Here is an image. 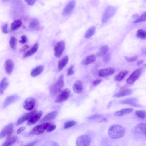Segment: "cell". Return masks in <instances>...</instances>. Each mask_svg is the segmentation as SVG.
I'll use <instances>...</instances> for the list:
<instances>
[{"label":"cell","mask_w":146,"mask_h":146,"mask_svg":"<svg viewBox=\"0 0 146 146\" xmlns=\"http://www.w3.org/2000/svg\"><path fill=\"white\" fill-rule=\"evenodd\" d=\"M138 57V56L136 55L131 57H125V58L127 61L131 62L136 61Z\"/></svg>","instance_id":"42"},{"label":"cell","mask_w":146,"mask_h":146,"mask_svg":"<svg viewBox=\"0 0 146 146\" xmlns=\"http://www.w3.org/2000/svg\"><path fill=\"white\" fill-rule=\"evenodd\" d=\"M110 105H111V103L110 102L108 104V108H109V107H110Z\"/></svg>","instance_id":"56"},{"label":"cell","mask_w":146,"mask_h":146,"mask_svg":"<svg viewBox=\"0 0 146 146\" xmlns=\"http://www.w3.org/2000/svg\"><path fill=\"white\" fill-rule=\"evenodd\" d=\"M30 27L33 29L38 30L40 28V23L38 20L36 18L32 19L29 22Z\"/></svg>","instance_id":"26"},{"label":"cell","mask_w":146,"mask_h":146,"mask_svg":"<svg viewBox=\"0 0 146 146\" xmlns=\"http://www.w3.org/2000/svg\"><path fill=\"white\" fill-rule=\"evenodd\" d=\"M39 46L38 43H35L28 51L26 52L23 54V57H28L34 54L38 49Z\"/></svg>","instance_id":"23"},{"label":"cell","mask_w":146,"mask_h":146,"mask_svg":"<svg viewBox=\"0 0 146 146\" xmlns=\"http://www.w3.org/2000/svg\"><path fill=\"white\" fill-rule=\"evenodd\" d=\"M75 5V2L74 1H72L68 3L63 10V15L66 16L70 14L73 9Z\"/></svg>","instance_id":"14"},{"label":"cell","mask_w":146,"mask_h":146,"mask_svg":"<svg viewBox=\"0 0 146 146\" xmlns=\"http://www.w3.org/2000/svg\"><path fill=\"white\" fill-rule=\"evenodd\" d=\"M74 66L72 65L68 69L67 74L68 76H71L74 74Z\"/></svg>","instance_id":"44"},{"label":"cell","mask_w":146,"mask_h":146,"mask_svg":"<svg viewBox=\"0 0 146 146\" xmlns=\"http://www.w3.org/2000/svg\"><path fill=\"white\" fill-rule=\"evenodd\" d=\"M103 146H111V142L110 139L107 137L103 138L102 140Z\"/></svg>","instance_id":"39"},{"label":"cell","mask_w":146,"mask_h":146,"mask_svg":"<svg viewBox=\"0 0 146 146\" xmlns=\"http://www.w3.org/2000/svg\"><path fill=\"white\" fill-rule=\"evenodd\" d=\"M17 95H13L9 96L5 99L3 105V108H5L10 104L16 102L19 99Z\"/></svg>","instance_id":"15"},{"label":"cell","mask_w":146,"mask_h":146,"mask_svg":"<svg viewBox=\"0 0 146 146\" xmlns=\"http://www.w3.org/2000/svg\"><path fill=\"white\" fill-rule=\"evenodd\" d=\"M65 48V44L64 41L58 42L55 45L54 49V54L57 57H60L63 53Z\"/></svg>","instance_id":"7"},{"label":"cell","mask_w":146,"mask_h":146,"mask_svg":"<svg viewBox=\"0 0 146 146\" xmlns=\"http://www.w3.org/2000/svg\"><path fill=\"white\" fill-rule=\"evenodd\" d=\"M135 114L138 117L142 119H144L145 115V111L142 110H138L136 111Z\"/></svg>","instance_id":"38"},{"label":"cell","mask_w":146,"mask_h":146,"mask_svg":"<svg viewBox=\"0 0 146 146\" xmlns=\"http://www.w3.org/2000/svg\"><path fill=\"white\" fill-rule=\"evenodd\" d=\"M125 133V128L118 124H114L110 126L108 132L109 137L113 139H119L123 137Z\"/></svg>","instance_id":"1"},{"label":"cell","mask_w":146,"mask_h":146,"mask_svg":"<svg viewBox=\"0 0 146 146\" xmlns=\"http://www.w3.org/2000/svg\"><path fill=\"white\" fill-rule=\"evenodd\" d=\"M133 111V109L132 108H123L115 112L114 113V115L117 117H120L130 113Z\"/></svg>","instance_id":"21"},{"label":"cell","mask_w":146,"mask_h":146,"mask_svg":"<svg viewBox=\"0 0 146 146\" xmlns=\"http://www.w3.org/2000/svg\"><path fill=\"white\" fill-rule=\"evenodd\" d=\"M22 23V21L20 19H17L15 20L11 24V30L13 31L17 29L20 27Z\"/></svg>","instance_id":"32"},{"label":"cell","mask_w":146,"mask_h":146,"mask_svg":"<svg viewBox=\"0 0 146 146\" xmlns=\"http://www.w3.org/2000/svg\"><path fill=\"white\" fill-rule=\"evenodd\" d=\"M96 28L93 26L90 27L86 32L84 37L86 38H89L92 36L95 33Z\"/></svg>","instance_id":"31"},{"label":"cell","mask_w":146,"mask_h":146,"mask_svg":"<svg viewBox=\"0 0 146 146\" xmlns=\"http://www.w3.org/2000/svg\"><path fill=\"white\" fill-rule=\"evenodd\" d=\"M83 88V85L82 82L80 80H77L74 83L73 89L74 92L78 93L82 92Z\"/></svg>","instance_id":"22"},{"label":"cell","mask_w":146,"mask_h":146,"mask_svg":"<svg viewBox=\"0 0 146 146\" xmlns=\"http://www.w3.org/2000/svg\"><path fill=\"white\" fill-rule=\"evenodd\" d=\"M37 141H35L32 142L24 146H34L36 143Z\"/></svg>","instance_id":"52"},{"label":"cell","mask_w":146,"mask_h":146,"mask_svg":"<svg viewBox=\"0 0 146 146\" xmlns=\"http://www.w3.org/2000/svg\"><path fill=\"white\" fill-rule=\"evenodd\" d=\"M17 139V137L14 136L8 138L1 146H11L15 143Z\"/></svg>","instance_id":"28"},{"label":"cell","mask_w":146,"mask_h":146,"mask_svg":"<svg viewBox=\"0 0 146 146\" xmlns=\"http://www.w3.org/2000/svg\"><path fill=\"white\" fill-rule=\"evenodd\" d=\"M102 117L101 115L99 114H96L89 117H88L87 119L90 120H93L100 118Z\"/></svg>","instance_id":"41"},{"label":"cell","mask_w":146,"mask_h":146,"mask_svg":"<svg viewBox=\"0 0 146 146\" xmlns=\"http://www.w3.org/2000/svg\"><path fill=\"white\" fill-rule=\"evenodd\" d=\"M69 60V58L68 55L64 56L58 61V68L59 71L62 70L67 64Z\"/></svg>","instance_id":"20"},{"label":"cell","mask_w":146,"mask_h":146,"mask_svg":"<svg viewBox=\"0 0 146 146\" xmlns=\"http://www.w3.org/2000/svg\"><path fill=\"white\" fill-rule=\"evenodd\" d=\"M9 85V82L6 77L3 78L0 83V94H3L4 91L7 87Z\"/></svg>","instance_id":"25"},{"label":"cell","mask_w":146,"mask_h":146,"mask_svg":"<svg viewBox=\"0 0 146 146\" xmlns=\"http://www.w3.org/2000/svg\"><path fill=\"white\" fill-rule=\"evenodd\" d=\"M115 71V69L112 67L103 68L99 70L98 75L99 76L101 77L108 76L113 74Z\"/></svg>","instance_id":"11"},{"label":"cell","mask_w":146,"mask_h":146,"mask_svg":"<svg viewBox=\"0 0 146 146\" xmlns=\"http://www.w3.org/2000/svg\"><path fill=\"white\" fill-rule=\"evenodd\" d=\"M29 48V46L25 45L20 49L19 51L21 52H24L28 49Z\"/></svg>","instance_id":"48"},{"label":"cell","mask_w":146,"mask_h":146,"mask_svg":"<svg viewBox=\"0 0 146 146\" xmlns=\"http://www.w3.org/2000/svg\"><path fill=\"white\" fill-rule=\"evenodd\" d=\"M121 104H127L135 107H139L137 104V99L135 98H132L121 100L120 101Z\"/></svg>","instance_id":"19"},{"label":"cell","mask_w":146,"mask_h":146,"mask_svg":"<svg viewBox=\"0 0 146 146\" xmlns=\"http://www.w3.org/2000/svg\"><path fill=\"white\" fill-rule=\"evenodd\" d=\"M132 90L130 89H127L118 92L113 95V97L119 98L129 95L131 94Z\"/></svg>","instance_id":"29"},{"label":"cell","mask_w":146,"mask_h":146,"mask_svg":"<svg viewBox=\"0 0 146 146\" xmlns=\"http://www.w3.org/2000/svg\"><path fill=\"white\" fill-rule=\"evenodd\" d=\"M128 72L126 70H124L121 71L115 76V80L117 81L121 80L127 74Z\"/></svg>","instance_id":"33"},{"label":"cell","mask_w":146,"mask_h":146,"mask_svg":"<svg viewBox=\"0 0 146 146\" xmlns=\"http://www.w3.org/2000/svg\"><path fill=\"white\" fill-rule=\"evenodd\" d=\"M142 72V69L139 68L135 70L127 80V82L129 84L134 83L139 78Z\"/></svg>","instance_id":"9"},{"label":"cell","mask_w":146,"mask_h":146,"mask_svg":"<svg viewBox=\"0 0 146 146\" xmlns=\"http://www.w3.org/2000/svg\"><path fill=\"white\" fill-rule=\"evenodd\" d=\"M2 31L5 33H7L8 32V25L5 23L3 25L2 27Z\"/></svg>","instance_id":"46"},{"label":"cell","mask_w":146,"mask_h":146,"mask_svg":"<svg viewBox=\"0 0 146 146\" xmlns=\"http://www.w3.org/2000/svg\"><path fill=\"white\" fill-rule=\"evenodd\" d=\"M145 138H146V133L145 134Z\"/></svg>","instance_id":"57"},{"label":"cell","mask_w":146,"mask_h":146,"mask_svg":"<svg viewBox=\"0 0 146 146\" xmlns=\"http://www.w3.org/2000/svg\"><path fill=\"white\" fill-rule=\"evenodd\" d=\"M142 52L143 54L146 55V48H143L142 50Z\"/></svg>","instance_id":"54"},{"label":"cell","mask_w":146,"mask_h":146,"mask_svg":"<svg viewBox=\"0 0 146 146\" xmlns=\"http://www.w3.org/2000/svg\"><path fill=\"white\" fill-rule=\"evenodd\" d=\"M101 79H98L94 81L92 83L94 86H96L102 82Z\"/></svg>","instance_id":"49"},{"label":"cell","mask_w":146,"mask_h":146,"mask_svg":"<svg viewBox=\"0 0 146 146\" xmlns=\"http://www.w3.org/2000/svg\"><path fill=\"white\" fill-rule=\"evenodd\" d=\"M109 49V47L107 45L103 46L100 48L99 52L97 54V56L98 57L104 56L107 54Z\"/></svg>","instance_id":"30"},{"label":"cell","mask_w":146,"mask_h":146,"mask_svg":"<svg viewBox=\"0 0 146 146\" xmlns=\"http://www.w3.org/2000/svg\"><path fill=\"white\" fill-rule=\"evenodd\" d=\"M17 42V40L14 36L10 37L9 40V44L11 48L13 49L15 48Z\"/></svg>","instance_id":"36"},{"label":"cell","mask_w":146,"mask_h":146,"mask_svg":"<svg viewBox=\"0 0 146 146\" xmlns=\"http://www.w3.org/2000/svg\"><path fill=\"white\" fill-rule=\"evenodd\" d=\"M51 124L49 123H46L38 125L32 129L29 132V135H31L41 134L44 133Z\"/></svg>","instance_id":"3"},{"label":"cell","mask_w":146,"mask_h":146,"mask_svg":"<svg viewBox=\"0 0 146 146\" xmlns=\"http://www.w3.org/2000/svg\"><path fill=\"white\" fill-rule=\"evenodd\" d=\"M70 92V90L68 88L64 90L56 98L55 103H60L67 100L69 97Z\"/></svg>","instance_id":"5"},{"label":"cell","mask_w":146,"mask_h":146,"mask_svg":"<svg viewBox=\"0 0 146 146\" xmlns=\"http://www.w3.org/2000/svg\"><path fill=\"white\" fill-rule=\"evenodd\" d=\"M13 125L12 123H9L5 126L1 130L0 133V138L11 134L13 131Z\"/></svg>","instance_id":"10"},{"label":"cell","mask_w":146,"mask_h":146,"mask_svg":"<svg viewBox=\"0 0 146 146\" xmlns=\"http://www.w3.org/2000/svg\"><path fill=\"white\" fill-rule=\"evenodd\" d=\"M133 132L139 134H145L146 133V123H140L136 125L133 129Z\"/></svg>","instance_id":"12"},{"label":"cell","mask_w":146,"mask_h":146,"mask_svg":"<svg viewBox=\"0 0 146 146\" xmlns=\"http://www.w3.org/2000/svg\"><path fill=\"white\" fill-rule=\"evenodd\" d=\"M42 115V111L37 112L28 121L27 125H30L35 124L40 119Z\"/></svg>","instance_id":"16"},{"label":"cell","mask_w":146,"mask_h":146,"mask_svg":"<svg viewBox=\"0 0 146 146\" xmlns=\"http://www.w3.org/2000/svg\"><path fill=\"white\" fill-rule=\"evenodd\" d=\"M103 60L105 62H108L110 58V55L108 54H106L103 56Z\"/></svg>","instance_id":"47"},{"label":"cell","mask_w":146,"mask_h":146,"mask_svg":"<svg viewBox=\"0 0 146 146\" xmlns=\"http://www.w3.org/2000/svg\"><path fill=\"white\" fill-rule=\"evenodd\" d=\"M103 120H104L105 122L108 121L107 119L105 117L103 118Z\"/></svg>","instance_id":"55"},{"label":"cell","mask_w":146,"mask_h":146,"mask_svg":"<svg viewBox=\"0 0 146 146\" xmlns=\"http://www.w3.org/2000/svg\"><path fill=\"white\" fill-rule=\"evenodd\" d=\"M27 3L30 5H33L36 1L35 0H25Z\"/></svg>","instance_id":"51"},{"label":"cell","mask_w":146,"mask_h":146,"mask_svg":"<svg viewBox=\"0 0 146 146\" xmlns=\"http://www.w3.org/2000/svg\"><path fill=\"white\" fill-rule=\"evenodd\" d=\"M143 60H140L138 61L137 62V64L138 66L140 65L143 63Z\"/></svg>","instance_id":"53"},{"label":"cell","mask_w":146,"mask_h":146,"mask_svg":"<svg viewBox=\"0 0 146 146\" xmlns=\"http://www.w3.org/2000/svg\"><path fill=\"white\" fill-rule=\"evenodd\" d=\"M43 70V66L41 65L38 66L34 68L31 71V76H36L42 73Z\"/></svg>","instance_id":"27"},{"label":"cell","mask_w":146,"mask_h":146,"mask_svg":"<svg viewBox=\"0 0 146 146\" xmlns=\"http://www.w3.org/2000/svg\"><path fill=\"white\" fill-rule=\"evenodd\" d=\"M27 40V36L24 35H23L21 37V39L19 40V43L22 44L25 43Z\"/></svg>","instance_id":"45"},{"label":"cell","mask_w":146,"mask_h":146,"mask_svg":"<svg viewBox=\"0 0 146 146\" xmlns=\"http://www.w3.org/2000/svg\"><path fill=\"white\" fill-rule=\"evenodd\" d=\"M136 36L142 39H146V31L143 29H138L136 33Z\"/></svg>","instance_id":"34"},{"label":"cell","mask_w":146,"mask_h":146,"mask_svg":"<svg viewBox=\"0 0 146 146\" xmlns=\"http://www.w3.org/2000/svg\"><path fill=\"white\" fill-rule=\"evenodd\" d=\"M64 76L60 75L58 80L53 84L50 88V92L51 96L54 97L60 93L64 85Z\"/></svg>","instance_id":"2"},{"label":"cell","mask_w":146,"mask_h":146,"mask_svg":"<svg viewBox=\"0 0 146 146\" xmlns=\"http://www.w3.org/2000/svg\"><path fill=\"white\" fill-rule=\"evenodd\" d=\"M96 59V56L94 55H89L82 60V64L84 65H88L95 62Z\"/></svg>","instance_id":"24"},{"label":"cell","mask_w":146,"mask_h":146,"mask_svg":"<svg viewBox=\"0 0 146 146\" xmlns=\"http://www.w3.org/2000/svg\"><path fill=\"white\" fill-rule=\"evenodd\" d=\"M145 20H146V11L144 12L138 18L134 21L133 22L134 23H137Z\"/></svg>","instance_id":"35"},{"label":"cell","mask_w":146,"mask_h":146,"mask_svg":"<svg viewBox=\"0 0 146 146\" xmlns=\"http://www.w3.org/2000/svg\"><path fill=\"white\" fill-rule=\"evenodd\" d=\"M14 63L13 61L10 59L7 60L5 64V69L7 73L10 74L12 72L14 68Z\"/></svg>","instance_id":"17"},{"label":"cell","mask_w":146,"mask_h":146,"mask_svg":"<svg viewBox=\"0 0 146 146\" xmlns=\"http://www.w3.org/2000/svg\"><path fill=\"white\" fill-rule=\"evenodd\" d=\"M42 146H60L56 142L53 141H48L43 144Z\"/></svg>","instance_id":"40"},{"label":"cell","mask_w":146,"mask_h":146,"mask_svg":"<svg viewBox=\"0 0 146 146\" xmlns=\"http://www.w3.org/2000/svg\"><path fill=\"white\" fill-rule=\"evenodd\" d=\"M56 128L55 125L51 124L47 128L46 131L48 133L51 132L54 130Z\"/></svg>","instance_id":"43"},{"label":"cell","mask_w":146,"mask_h":146,"mask_svg":"<svg viewBox=\"0 0 146 146\" xmlns=\"http://www.w3.org/2000/svg\"><path fill=\"white\" fill-rule=\"evenodd\" d=\"M37 112V110H35L25 114L18 120L16 123V125L18 126L26 121L29 120L33 115Z\"/></svg>","instance_id":"13"},{"label":"cell","mask_w":146,"mask_h":146,"mask_svg":"<svg viewBox=\"0 0 146 146\" xmlns=\"http://www.w3.org/2000/svg\"><path fill=\"white\" fill-rule=\"evenodd\" d=\"M76 122L74 121H68L64 123V127L65 129L70 128L76 124Z\"/></svg>","instance_id":"37"},{"label":"cell","mask_w":146,"mask_h":146,"mask_svg":"<svg viewBox=\"0 0 146 146\" xmlns=\"http://www.w3.org/2000/svg\"><path fill=\"white\" fill-rule=\"evenodd\" d=\"M115 10L114 8L112 6L108 7L106 9L102 17V21L103 22H105L112 16L114 14Z\"/></svg>","instance_id":"6"},{"label":"cell","mask_w":146,"mask_h":146,"mask_svg":"<svg viewBox=\"0 0 146 146\" xmlns=\"http://www.w3.org/2000/svg\"><path fill=\"white\" fill-rule=\"evenodd\" d=\"M58 113L57 111H54L48 113L43 117L40 122H45L54 119L56 117Z\"/></svg>","instance_id":"18"},{"label":"cell","mask_w":146,"mask_h":146,"mask_svg":"<svg viewBox=\"0 0 146 146\" xmlns=\"http://www.w3.org/2000/svg\"><path fill=\"white\" fill-rule=\"evenodd\" d=\"M26 128L25 127H21L18 129L17 131V133L18 134L24 131Z\"/></svg>","instance_id":"50"},{"label":"cell","mask_w":146,"mask_h":146,"mask_svg":"<svg viewBox=\"0 0 146 146\" xmlns=\"http://www.w3.org/2000/svg\"><path fill=\"white\" fill-rule=\"evenodd\" d=\"M36 104L35 100L34 98L30 97L25 100L23 104L24 108L26 110H32L35 107Z\"/></svg>","instance_id":"8"},{"label":"cell","mask_w":146,"mask_h":146,"mask_svg":"<svg viewBox=\"0 0 146 146\" xmlns=\"http://www.w3.org/2000/svg\"><path fill=\"white\" fill-rule=\"evenodd\" d=\"M91 141V138L89 135H82L77 138L76 145V146H89Z\"/></svg>","instance_id":"4"}]
</instances>
